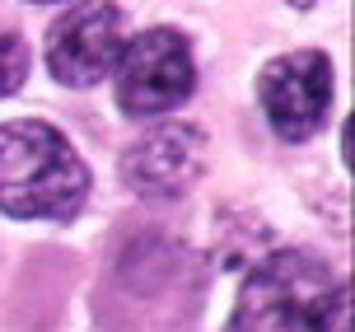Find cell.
Instances as JSON below:
<instances>
[{
  "mask_svg": "<svg viewBox=\"0 0 355 332\" xmlns=\"http://www.w3.org/2000/svg\"><path fill=\"white\" fill-rule=\"evenodd\" d=\"M290 5H300V10H309V5H318V0H290Z\"/></svg>",
  "mask_w": 355,
  "mask_h": 332,
  "instance_id": "ba28073f",
  "label": "cell"
},
{
  "mask_svg": "<svg viewBox=\"0 0 355 332\" xmlns=\"http://www.w3.org/2000/svg\"><path fill=\"white\" fill-rule=\"evenodd\" d=\"M117 52H122V15L103 0L66 10L47 33V70L66 89L98 85L117 66Z\"/></svg>",
  "mask_w": 355,
  "mask_h": 332,
  "instance_id": "277c9868",
  "label": "cell"
},
{
  "mask_svg": "<svg viewBox=\"0 0 355 332\" xmlns=\"http://www.w3.org/2000/svg\"><path fill=\"white\" fill-rule=\"evenodd\" d=\"M89 192L75 145L47 122L0 126V210L19 220H66Z\"/></svg>",
  "mask_w": 355,
  "mask_h": 332,
  "instance_id": "6da1fadb",
  "label": "cell"
},
{
  "mask_svg": "<svg viewBox=\"0 0 355 332\" xmlns=\"http://www.w3.org/2000/svg\"><path fill=\"white\" fill-rule=\"evenodd\" d=\"M341 304L346 295L327 263L290 248L252 267L234 304V332H327Z\"/></svg>",
  "mask_w": 355,
  "mask_h": 332,
  "instance_id": "7a4b0ae2",
  "label": "cell"
},
{
  "mask_svg": "<svg viewBox=\"0 0 355 332\" xmlns=\"http://www.w3.org/2000/svg\"><path fill=\"white\" fill-rule=\"evenodd\" d=\"M201 164V131L187 122L159 126L126 155V183L145 197H173L192 183Z\"/></svg>",
  "mask_w": 355,
  "mask_h": 332,
  "instance_id": "8992f818",
  "label": "cell"
},
{
  "mask_svg": "<svg viewBox=\"0 0 355 332\" xmlns=\"http://www.w3.org/2000/svg\"><path fill=\"white\" fill-rule=\"evenodd\" d=\"M28 75V52H24V38L19 33H0V99L15 94Z\"/></svg>",
  "mask_w": 355,
  "mask_h": 332,
  "instance_id": "52a82bcc",
  "label": "cell"
},
{
  "mask_svg": "<svg viewBox=\"0 0 355 332\" xmlns=\"http://www.w3.org/2000/svg\"><path fill=\"white\" fill-rule=\"evenodd\" d=\"M196 85L192 47L173 28H145L117 52V103L131 117H159Z\"/></svg>",
  "mask_w": 355,
  "mask_h": 332,
  "instance_id": "3957f363",
  "label": "cell"
},
{
  "mask_svg": "<svg viewBox=\"0 0 355 332\" xmlns=\"http://www.w3.org/2000/svg\"><path fill=\"white\" fill-rule=\"evenodd\" d=\"M332 103V61L322 52H290L262 70L266 122L285 140H304L318 131Z\"/></svg>",
  "mask_w": 355,
  "mask_h": 332,
  "instance_id": "5b68a950",
  "label": "cell"
}]
</instances>
